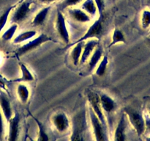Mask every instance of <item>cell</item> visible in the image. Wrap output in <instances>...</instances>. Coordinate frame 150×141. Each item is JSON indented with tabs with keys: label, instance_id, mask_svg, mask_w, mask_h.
<instances>
[{
	"label": "cell",
	"instance_id": "cell-36",
	"mask_svg": "<svg viewBox=\"0 0 150 141\" xmlns=\"http://www.w3.org/2000/svg\"><path fill=\"white\" fill-rule=\"evenodd\" d=\"M148 110H149V113H150V107H149V108H148Z\"/></svg>",
	"mask_w": 150,
	"mask_h": 141
},
{
	"label": "cell",
	"instance_id": "cell-16",
	"mask_svg": "<svg viewBox=\"0 0 150 141\" xmlns=\"http://www.w3.org/2000/svg\"><path fill=\"white\" fill-rule=\"evenodd\" d=\"M51 9V6H45V7H42L41 10H40L39 11L36 13V15H35V17L33 18V19H32V23H31L32 26H42L44 24V22L45 21V20H46Z\"/></svg>",
	"mask_w": 150,
	"mask_h": 141
},
{
	"label": "cell",
	"instance_id": "cell-19",
	"mask_svg": "<svg viewBox=\"0 0 150 141\" xmlns=\"http://www.w3.org/2000/svg\"><path fill=\"white\" fill-rule=\"evenodd\" d=\"M83 43L84 42H79L73 44L72 46V50L70 51V58L73 62L74 66H78L80 64L82 50H83Z\"/></svg>",
	"mask_w": 150,
	"mask_h": 141
},
{
	"label": "cell",
	"instance_id": "cell-23",
	"mask_svg": "<svg viewBox=\"0 0 150 141\" xmlns=\"http://www.w3.org/2000/svg\"><path fill=\"white\" fill-rule=\"evenodd\" d=\"M81 9L92 17L95 16L98 13V7L95 0H83L81 4Z\"/></svg>",
	"mask_w": 150,
	"mask_h": 141
},
{
	"label": "cell",
	"instance_id": "cell-37",
	"mask_svg": "<svg viewBox=\"0 0 150 141\" xmlns=\"http://www.w3.org/2000/svg\"><path fill=\"white\" fill-rule=\"evenodd\" d=\"M136 1H139V0H136Z\"/></svg>",
	"mask_w": 150,
	"mask_h": 141
},
{
	"label": "cell",
	"instance_id": "cell-25",
	"mask_svg": "<svg viewBox=\"0 0 150 141\" xmlns=\"http://www.w3.org/2000/svg\"><path fill=\"white\" fill-rule=\"evenodd\" d=\"M108 63H109V60H108V56H103L100 61L99 62V63L98 64L97 67L95 68H96L95 72V75H97V76H99V77H103V76L105 74V73H106Z\"/></svg>",
	"mask_w": 150,
	"mask_h": 141
},
{
	"label": "cell",
	"instance_id": "cell-1",
	"mask_svg": "<svg viewBox=\"0 0 150 141\" xmlns=\"http://www.w3.org/2000/svg\"><path fill=\"white\" fill-rule=\"evenodd\" d=\"M86 116L85 111H79L74 115L70 126H72L70 140H84L86 130Z\"/></svg>",
	"mask_w": 150,
	"mask_h": 141
},
{
	"label": "cell",
	"instance_id": "cell-22",
	"mask_svg": "<svg viewBox=\"0 0 150 141\" xmlns=\"http://www.w3.org/2000/svg\"><path fill=\"white\" fill-rule=\"evenodd\" d=\"M37 35V31L35 30H26L18 35L13 39V43L14 44H20L26 41L32 39Z\"/></svg>",
	"mask_w": 150,
	"mask_h": 141
},
{
	"label": "cell",
	"instance_id": "cell-35",
	"mask_svg": "<svg viewBox=\"0 0 150 141\" xmlns=\"http://www.w3.org/2000/svg\"><path fill=\"white\" fill-rule=\"evenodd\" d=\"M147 41H149V42H150V38H147Z\"/></svg>",
	"mask_w": 150,
	"mask_h": 141
},
{
	"label": "cell",
	"instance_id": "cell-11",
	"mask_svg": "<svg viewBox=\"0 0 150 141\" xmlns=\"http://www.w3.org/2000/svg\"><path fill=\"white\" fill-rule=\"evenodd\" d=\"M67 13L69 16L78 23L86 24L92 21V16H89L82 9L76 8L74 7H69L67 8Z\"/></svg>",
	"mask_w": 150,
	"mask_h": 141
},
{
	"label": "cell",
	"instance_id": "cell-21",
	"mask_svg": "<svg viewBox=\"0 0 150 141\" xmlns=\"http://www.w3.org/2000/svg\"><path fill=\"white\" fill-rule=\"evenodd\" d=\"M32 116V119L35 120V122L36 123L37 128H38V138H37V140L38 141H47L49 140V137H48V133L46 132V128H45V125L40 121V120H38L36 117H35L34 115H32V114H30Z\"/></svg>",
	"mask_w": 150,
	"mask_h": 141
},
{
	"label": "cell",
	"instance_id": "cell-26",
	"mask_svg": "<svg viewBox=\"0 0 150 141\" xmlns=\"http://www.w3.org/2000/svg\"><path fill=\"white\" fill-rule=\"evenodd\" d=\"M18 27V24L13 23L4 33L1 35V39L3 41H11L15 36V34H16V31H17Z\"/></svg>",
	"mask_w": 150,
	"mask_h": 141
},
{
	"label": "cell",
	"instance_id": "cell-12",
	"mask_svg": "<svg viewBox=\"0 0 150 141\" xmlns=\"http://www.w3.org/2000/svg\"><path fill=\"white\" fill-rule=\"evenodd\" d=\"M126 129H127V117L123 113L120 116L114 133V140L124 141L126 140Z\"/></svg>",
	"mask_w": 150,
	"mask_h": 141
},
{
	"label": "cell",
	"instance_id": "cell-5",
	"mask_svg": "<svg viewBox=\"0 0 150 141\" xmlns=\"http://www.w3.org/2000/svg\"><path fill=\"white\" fill-rule=\"evenodd\" d=\"M103 17L99 16V18L89 26L87 31L80 38H79L77 41H75L73 43L68 44L67 47H66V48H71L73 44L76 43L84 42V41H86L90 39H93V38L98 39V38H100L101 34H102L103 32Z\"/></svg>",
	"mask_w": 150,
	"mask_h": 141
},
{
	"label": "cell",
	"instance_id": "cell-33",
	"mask_svg": "<svg viewBox=\"0 0 150 141\" xmlns=\"http://www.w3.org/2000/svg\"><path fill=\"white\" fill-rule=\"evenodd\" d=\"M39 1H40L41 3H42V4H51V3L55 2V1H57V0H39Z\"/></svg>",
	"mask_w": 150,
	"mask_h": 141
},
{
	"label": "cell",
	"instance_id": "cell-2",
	"mask_svg": "<svg viewBox=\"0 0 150 141\" xmlns=\"http://www.w3.org/2000/svg\"><path fill=\"white\" fill-rule=\"evenodd\" d=\"M124 113L125 114L129 123L131 124L136 134L139 136L144 135L146 132L145 118L143 115L138 110L130 107H126L124 108Z\"/></svg>",
	"mask_w": 150,
	"mask_h": 141
},
{
	"label": "cell",
	"instance_id": "cell-29",
	"mask_svg": "<svg viewBox=\"0 0 150 141\" xmlns=\"http://www.w3.org/2000/svg\"><path fill=\"white\" fill-rule=\"evenodd\" d=\"M83 1V0H63L59 4V8L61 10H64V9L69 8V7H74Z\"/></svg>",
	"mask_w": 150,
	"mask_h": 141
},
{
	"label": "cell",
	"instance_id": "cell-7",
	"mask_svg": "<svg viewBox=\"0 0 150 141\" xmlns=\"http://www.w3.org/2000/svg\"><path fill=\"white\" fill-rule=\"evenodd\" d=\"M55 26L56 29L59 34V36L60 37L62 41L66 45H68L70 42V32H69L68 28H67L65 17L60 10H57Z\"/></svg>",
	"mask_w": 150,
	"mask_h": 141
},
{
	"label": "cell",
	"instance_id": "cell-4",
	"mask_svg": "<svg viewBox=\"0 0 150 141\" xmlns=\"http://www.w3.org/2000/svg\"><path fill=\"white\" fill-rule=\"evenodd\" d=\"M88 113H89V118L90 120L91 125H92V130H93V135L95 137V140L98 141H105L108 140V129L105 127L101 123L100 120L98 118V116L95 115L92 109L89 105L88 109Z\"/></svg>",
	"mask_w": 150,
	"mask_h": 141
},
{
	"label": "cell",
	"instance_id": "cell-34",
	"mask_svg": "<svg viewBox=\"0 0 150 141\" xmlns=\"http://www.w3.org/2000/svg\"><path fill=\"white\" fill-rule=\"evenodd\" d=\"M3 85H4V84H3V82H1V81H0V87L3 86Z\"/></svg>",
	"mask_w": 150,
	"mask_h": 141
},
{
	"label": "cell",
	"instance_id": "cell-13",
	"mask_svg": "<svg viewBox=\"0 0 150 141\" xmlns=\"http://www.w3.org/2000/svg\"><path fill=\"white\" fill-rule=\"evenodd\" d=\"M99 43V41L96 38L90 39L86 41V43H83V50H82L81 57L80 60V64H83L88 61L89 58L92 54L93 53L94 50L97 47V46Z\"/></svg>",
	"mask_w": 150,
	"mask_h": 141
},
{
	"label": "cell",
	"instance_id": "cell-8",
	"mask_svg": "<svg viewBox=\"0 0 150 141\" xmlns=\"http://www.w3.org/2000/svg\"><path fill=\"white\" fill-rule=\"evenodd\" d=\"M87 98L89 105L92 109L95 115L98 116V118L100 120L101 123H103V125L106 129H108V123H107L106 118H105V113H104L102 107L100 106V104L99 95L93 92H89L87 94Z\"/></svg>",
	"mask_w": 150,
	"mask_h": 141
},
{
	"label": "cell",
	"instance_id": "cell-20",
	"mask_svg": "<svg viewBox=\"0 0 150 141\" xmlns=\"http://www.w3.org/2000/svg\"><path fill=\"white\" fill-rule=\"evenodd\" d=\"M16 92H17L19 101L21 104H25L29 101V97H30V90L27 85L20 82L17 86Z\"/></svg>",
	"mask_w": 150,
	"mask_h": 141
},
{
	"label": "cell",
	"instance_id": "cell-31",
	"mask_svg": "<svg viewBox=\"0 0 150 141\" xmlns=\"http://www.w3.org/2000/svg\"><path fill=\"white\" fill-rule=\"evenodd\" d=\"M4 135V115L0 110V140H3Z\"/></svg>",
	"mask_w": 150,
	"mask_h": 141
},
{
	"label": "cell",
	"instance_id": "cell-9",
	"mask_svg": "<svg viewBox=\"0 0 150 141\" xmlns=\"http://www.w3.org/2000/svg\"><path fill=\"white\" fill-rule=\"evenodd\" d=\"M31 5H32L31 0H25L18 6H17L11 16L12 23L18 24L23 21L30 12Z\"/></svg>",
	"mask_w": 150,
	"mask_h": 141
},
{
	"label": "cell",
	"instance_id": "cell-15",
	"mask_svg": "<svg viewBox=\"0 0 150 141\" xmlns=\"http://www.w3.org/2000/svg\"><path fill=\"white\" fill-rule=\"evenodd\" d=\"M99 101L104 113H111L117 108V103L114 98L106 93L99 94Z\"/></svg>",
	"mask_w": 150,
	"mask_h": 141
},
{
	"label": "cell",
	"instance_id": "cell-14",
	"mask_svg": "<svg viewBox=\"0 0 150 141\" xmlns=\"http://www.w3.org/2000/svg\"><path fill=\"white\" fill-rule=\"evenodd\" d=\"M0 110L7 121L13 117V113L11 103L8 96L4 92H0Z\"/></svg>",
	"mask_w": 150,
	"mask_h": 141
},
{
	"label": "cell",
	"instance_id": "cell-6",
	"mask_svg": "<svg viewBox=\"0 0 150 141\" xmlns=\"http://www.w3.org/2000/svg\"><path fill=\"white\" fill-rule=\"evenodd\" d=\"M51 121L56 130L61 134H64L68 132L71 124L67 115L62 111L54 113L51 116Z\"/></svg>",
	"mask_w": 150,
	"mask_h": 141
},
{
	"label": "cell",
	"instance_id": "cell-32",
	"mask_svg": "<svg viewBox=\"0 0 150 141\" xmlns=\"http://www.w3.org/2000/svg\"><path fill=\"white\" fill-rule=\"evenodd\" d=\"M145 125H146V131L150 133V117L149 116L145 117Z\"/></svg>",
	"mask_w": 150,
	"mask_h": 141
},
{
	"label": "cell",
	"instance_id": "cell-17",
	"mask_svg": "<svg viewBox=\"0 0 150 141\" xmlns=\"http://www.w3.org/2000/svg\"><path fill=\"white\" fill-rule=\"evenodd\" d=\"M103 56V48H101V46H98V45L95 49L94 50L92 55L90 56V57L88 60V61H89L88 62V68H89V71H92L97 67Z\"/></svg>",
	"mask_w": 150,
	"mask_h": 141
},
{
	"label": "cell",
	"instance_id": "cell-27",
	"mask_svg": "<svg viewBox=\"0 0 150 141\" xmlns=\"http://www.w3.org/2000/svg\"><path fill=\"white\" fill-rule=\"evenodd\" d=\"M15 8V6H10V7H7L5 10L2 13V14L0 16V35H1V31L6 26L8 21L9 16H10V13H11L12 10Z\"/></svg>",
	"mask_w": 150,
	"mask_h": 141
},
{
	"label": "cell",
	"instance_id": "cell-10",
	"mask_svg": "<svg viewBox=\"0 0 150 141\" xmlns=\"http://www.w3.org/2000/svg\"><path fill=\"white\" fill-rule=\"evenodd\" d=\"M9 123L8 137L10 141H16L18 139L20 134L21 117L18 113H15L13 117L7 121Z\"/></svg>",
	"mask_w": 150,
	"mask_h": 141
},
{
	"label": "cell",
	"instance_id": "cell-24",
	"mask_svg": "<svg viewBox=\"0 0 150 141\" xmlns=\"http://www.w3.org/2000/svg\"><path fill=\"white\" fill-rule=\"evenodd\" d=\"M126 38L125 36V34L122 31L119 29H114L111 35V43L108 45V47H111L114 45H117L119 43H125Z\"/></svg>",
	"mask_w": 150,
	"mask_h": 141
},
{
	"label": "cell",
	"instance_id": "cell-28",
	"mask_svg": "<svg viewBox=\"0 0 150 141\" xmlns=\"http://www.w3.org/2000/svg\"><path fill=\"white\" fill-rule=\"evenodd\" d=\"M141 24L143 29H146L150 26V10H144L142 13Z\"/></svg>",
	"mask_w": 150,
	"mask_h": 141
},
{
	"label": "cell",
	"instance_id": "cell-18",
	"mask_svg": "<svg viewBox=\"0 0 150 141\" xmlns=\"http://www.w3.org/2000/svg\"><path fill=\"white\" fill-rule=\"evenodd\" d=\"M19 68H20L21 70V76L18 79L15 80L16 82H19V83L20 82L24 83V82H30L34 81V79H35L34 75L32 74L29 68L24 63L20 62L19 63Z\"/></svg>",
	"mask_w": 150,
	"mask_h": 141
},
{
	"label": "cell",
	"instance_id": "cell-3",
	"mask_svg": "<svg viewBox=\"0 0 150 141\" xmlns=\"http://www.w3.org/2000/svg\"><path fill=\"white\" fill-rule=\"evenodd\" d=\"M54 42L57 43L55 40L53 39L52 38L49 37L45 33H41L38 36L33 38L32 39L29 40V42L26 43L25 44L22 45L21 46L19 47L16 51V54L18 56H23L33 50L36 49L38 47L41 46L42 44L48 42Z\"/></svg>",
	"mask_w": 150,
	"mask_h": 141
},
{
	"label": "cell",
	"instance_id": "cell-30",
	"mask_svg": "<svg viewBox=\"0 0 150 141\" xmlns=\"http://www.w3.org/2000/svg\"><path fill=\"white\" fill-rule=\"evenodd\" d=\"M95 4L98 7V13H99V16L103 17L104 10V1L103 0H95Z\"/></svg>",
	"mask_w": 150,
	"mask_h": 141
}]
</instances>
